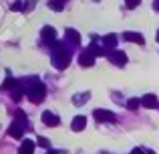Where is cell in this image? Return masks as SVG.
<instances>
[{"instance_id": "1", "label": "cell", "mask_w": 159, "mask_h": 154, "mask_svg": "<svg viewBox=\"0 0 159 154\" xmlns=\"http://www.w3.org/2000/svg\"><path fill=\"white\" fill-rule=\"evenodd\" d=\"M24 91H26V95L30 97V102H34V103H40L44 99V93H47V89H44V85L43 83H39V81H34V85H24Z\"/></svg>"}, {"instance_id": "2", "label": "cell", "mask_w": 159, "mask_h": 154, "mask_svg": "<svg viewBox=\"0 0 159 154\" xmlns=\"http://www.w3.org/2000/svg\"><path fill=\"white\" fill-rule=\"evenodd\" d=\"M69 61H70L69 51H65V47H62V45H58V47L54 49V53H52V63L57 65L58 69H65L66 65H69Z\"/></svg>"}, {"instance_id": "3", "label": "cell", "mask_w": 159, "mask_h": 154, "mask_svg": "<svg viewBox=\"0 0 159 154\" xmlns=\"http://www.w3.org/2000/svg\"><path fill=\"white\" fill-rule=\"evenodd\" d=\"M95 120L97 122H115V114L107 110H95Z\"/></svg>"}, {"instance_id": "4", "label": "cell", "mask_w": 159, "mask_h": 154, "mask_svg": "<svg viewBox=\"0 0 159 154\" xmlns=\"http://www.w3.org/2000/svg\"><path fill=\"white\" fill-rule=\"evenodd\" d=\"M8 134H10L12 138H22V134H24V124L22 122L18 124V120H16V122L8 128Z\"/></svg>"}, {"instance_id": "5", "label": "cell", "mask_w": 159, "mask_h": 154, "mask_svg": "<svg viewBox=\"0 0 159 154\" xmlns=\"http://www.w3.org/2000/svg\"><path fill=\"white\" fill-rule=\"evenodd\" d=\"M79 63H81L83 67H91V65L95 63V55L91 51H85L81 57H79Z\"/></svg>"}, {"instance_id": "6", "label": "cell", "mask_w": 159, "mask_h": 154, "mask_svg": "<svg viewBox=\"0 0 159 154\" xmlns=\"http://www.w3.org/2000/svg\"><path fill=\"white\" fill-rule=\"evenodd\" d=\"M43 122L47 124V126H58V118L52 114V112H44L43 114Z\"/></svg>"}, {"instance_id": "7", "label": "cell", "mask_w": 159, "mask_h": 154, "mask_svg": "<svg viewBox=\"0 0 159 154\" xmlns=\"http://www.w3.org/2000/svg\"><path fill=\"white\" fill-rule=\"evenodd\" d=\"M18 154H34V142H32V140H24Z\"/></svg>"}, {"instance_id": "8", "label": "cell", "mask_w": 159, "mask_h": 154, "mask_svg": "<svg viewBox=\"0 0 159 154\" xmlns=\"http://www.w3.org/2000/svg\"><path fill=\"white\" fill-rule=\"evenodd\" d=\"M125 41H129V43H137V45H143L145 43V39L139 35V32H125Z\"/></svg>"}, {"instance_id": "9", "label": "cell", "mask_w": 159, "mask_h": 154, "mask_svg": "<svg viewBox=\"0 0 159 154\" xmlns=\"http://www.w3.org/2000/svg\"><path fill=\"white\" fill-rule=\"evenodd\" d=\"M54 37H57V31H54L52 27H44V28H43V41H44V43L54 41Z\"/></svg>"}, {"instance_id": "10", "label": "cell", "mask_w": 159, "mask_h": 154, "mask_svg": "<svg viewBox=\"0 0 159 154\" xmlns=\"http://www.w3.org/2000/svg\"><path fill=\"white\" fill-rule=\"evenodd\" d=\"M85 126H87V120H85V116H77V118L73 120V130H75V132H81Z\"/></svg>"}, {"instance_id": "11", "label": "cell", "mask_w": 159, "mask_h": 154, "mask_svg": "<svg viewBox=\"0 0 159 154\" xmlns=\"http://www.w3.org/2000/svg\"><path fill=\"white\" fill-rule=\"evenodd\" d=\"M141 103H143L145 107H159V102L155 95H145L143 99H141Z\"/></svg>"}, {"instance_id": "12", "label": "cell", "mask_w": 159, "mask_h": 154, "mask_svg": "<svg viewBox=\"0 0 159 154\" xmlns=\"http://www.w3.org/2000/svg\"><path fill=\"white\" fill-rule=\"evenodd\" d=\"M111 61H113V63H117V65H125V63H127V57H125V53L115 51L111 55Z\"/></svg>"}, {"instance_id": "13", "label": "cell", "mask_w": 159, "mask_h": 154, "mask_svg": "<svg viewBox=\"0 0 159 154\" xmlns=\"http://www.w3.org/2000/svg\"><path fill=\"white\" fill-rule=\"evenodd\" d=\"M66 37H69V41L73 45H79V43H81V37H79V32L75 31V28H69V31H66Z\"/></svg>"}, {"instance_id": "14", "label": "cell", "mask_w": 159, "mask_h": 154, "mask_svg": "<svg viewBox=\"0 0 159 154\" xmlns=\"http://www.w3.org/2000/svg\"><path fill=\"white\" fill-rule=\"evenodd\" d=\"M103 43H105L107 47H115V45H117V37L109 35V37H105V39H103Z\"/></svg>"}, {"instance_id": "15", "label": "cell", "mask_w": 159, "mask_h": 154, "mask_svg": "<svg viewBox=\"0 0 159 154\" xmlns=\"http://www.w3.org/2000/svg\"><path fill=\"white\" fill-rule=\"evenodd\" d=\"M22 93H24V91H22V89H20V87H14V89H12V97H14V99H16V102H18V99H20V97H22Z\"/></svg>"}, {"instance_id": "16", "label": "cell", "mask_w": 159, "mask_h": 154, "mask_svg": "<svg viewBox=\"0 0 159 154\" xmlns=\"http://www.w3.org/2000/svg\"><path fill=\"white\" fill-rule=\"evenodd\" d=\"M137 106H139V102H137V99H129V102H127V107H129V110H137Z\"/></svg>"}, {"instance_id": "17", "label": "cell", "mask_w": 159, "mask_h": 154, "mask_svg": "<svg viewBox=\"0 0 159 154\" xmlns=\"http://www.w3.org/2000/svg\"><path fill=\"white\" fill-rule=\"evenodd\" d=\"M127 6L129 8H137L139 6V0H127Z\"/></svg>"}, {"instance_id": "18", "label": "cell", "mask_w": 159, "mask_h": 154, "mask_svg": "<svg viewBox=\"0 0 159 154\" xmlns=\"http://www.w3.org/2000/svg\"><path fill=\"white\" fill-rule=\"evenodd\" d=\"M39 144H40V146H44V148L51 146V144H48V140H44V138H39Z\"/></svg>"}, {"instance_id": "19", "label": "cell", "mask_w": 159, "mask_h": 154, "mask_svg": "<svg viewBox=\"0 0 159 154\" xmlns=\"http://www.w3.org/2000/svg\"><path fill=\"white\" fill-rule=\"evenodd\" d=\"M12 10H22V4H20V2L14 4V6H12Z\"/></svg>"}, {"instance_id": "20", "label": "cell", "mask_w": 159, "mask_h": 154, "mask_svg": "<svg viewBox=\"0 0 159 154\" xmlns=\"http://www.w3.org/2000/svg\"><path fill=\"white\" fill-rule=\"evenodd\" d=\"M153 8H155V10L159 12V0H155V2H153Z\"/></svg>"}, {"instance_id": "21", "label": "cell", "mask_w": 159, "mask_h": 154, "mask_svg": "<svg viewBox=\"0 0 159 154\" xmlns=\"http://www.w3.org/2000/svg\"><path fill=\"white\" fill-rule=\"evenodd\" d=\"M157 41H159V31H157Z\"/></svg>"}]
</instances>
